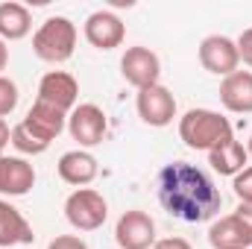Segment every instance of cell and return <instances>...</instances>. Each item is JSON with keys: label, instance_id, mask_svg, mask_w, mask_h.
Masks as SVG:
<instances>
[{"label": "cell", "instance_id": "obj_1", "mask_svg": "<svg viewBox=\"0 0 252 249\" xmlns=\"http://www.w3.org/2000/svg\"><path fill=\"white\" fill-rule=\"evenodd\" d=\"M156 187H158V202L164 205V211L182 223H205L223 205V196L214 187L211 176L188 161L164 164L158 170Z\"/></svg>", "mask_w": 252, "mask_h": 249}, {"label": "cell", "instance_id": "obj_2", "mask_svg": "<svg viewBox=\"0 0 252 249\" xmlns=\"http://www.w3.org/2000/svg\"><path fill=\"white\" fill-rule=\"evenodd\" d=\"M179 138L188 144L190 150H205L211 153L214 147L226 144L232 135L229 118H223L220 112L211 109H190L179 118Z\"/></svg>", "mask_w": 252, "mask_h": 249}, {"label": "cell", "instance_id": "obj_3", "mask_svg": "<svg viewBox=\"0 0 252 249\" xmlns=\"http://www.w3.org/2000/svg\"><path fill=\"white\" fill-rule=\"evenodd\" d=\"M32 50L41 62H50V64H62L73 56L76 50V27L73 21H67L62 15L56 18H47L35 35H32Z\"/></svg>", "mask_w": 252, "mask_h": 249}, {"label": "cell", "instance_id": "obj_4", "mask_svg": "<svg viewBox=\"0 0 252 249\" xmlns=\"http://www.w3.org/2000/svg\"><path fill=\"white\" fill-rule=\"evenodd\" d=\"M64 217L76 232H97L106 217H109V205L103 199L100 190L94 187H76L67 199H64Z\"/></svg>", "mask_w": 252, "mask_h": 249}, {"label": "cell", "instance_id": "obj_5", "mask_svg": "<svg viewBox=\"0 0 252 249\" xmlns=\"http://www.w3.org/2000/svg\"><path fill=\"white\" fill-rule=\"evenodd\" d=\"M67 132L79 147H97V144H103V138L109 132V121L100 106L82 103L67 115Z\"/></svg>", "mask_w": 252, "mask_h": 249}, {"label": "cell", "instance_id": "obj_6", "mask_svg": "<svg viewBox=\"0 0 252 249\" xmlns=\"http://www.w3.org/2000/svg\"><path fill=\"white\" fill-rule=\"evenodd\" d=\"M115 241L121 249H153L156 247V223L147 211H124L115 226Z\"/></svg>", "mask_w": 252, "mask_h": 249}, {"label": "cell", "instance_id": "obj_7", "mask_svg": "<svg viewBox=\"0 0 252 249\" xmlns=\"http://www.w3.org/2000/svg\"><path fill=\"white\" fill-rule=\"evenodd\" d=\"M135 106H138V115L147 126L161 129V126H170L176 118V97L164 85H150V88L138 91Z\"/></svg>", "mask_w": 252, "mask_h": 249}, {"label": "cell", "instance_id": "obj_8", "mask_svg": "<svg viewBox=\"0 0 252 249\" xmlns=\"http://www.w3.org/2000/svg\"><path fill=\"white\" fill-rule=\"evenodd\" d=\"M121 73H124V79L132 88L144 91L150 85H158L161 62L150 47H129L124 53V59H121Z\"/></svg>", "mask_w": 252, "mask_h": 249}, {"label": "cell", "instance_id": "obj_9", "mask_svg": "<svg viewBox=\"0 0 252 249\" xmlns=\"http://www.w3.org/2000/svg\"><path fill=\"white\" fill-rule=\"evenodd\" d=\"M199 62L208 73H217V76H229L238 70L241 64V56H238V44L226 35H208L202 38L199 44Z\"/></svg>", "mask_w": 252, "mask_h": 249}, {"label": "cell", "instance_id": "obj_10", "mask_svg": "<svg viewBox=\"0 0 252 249\" xmlns=\"http://www.w3.org/2000/svg\"><path fill=\"white\" fill-rule=\"evenodd\" d=\"M85 38L97 50H115V47L124 44L126 27L115 12L100 9V12H91L88 15V21H85Z\"/></svg>", "mask_w": 252, "mask_h": 249}, {"label": "cell", "instance_id": "obj_11", "mask_svg": "<svg viewBox=\"0 0 252 249\" xmlns=\"http://www.w3.org/2000/svg\"><path fill=\"white\" fill-rule=\"evenodd\" d=\"M38 100L41 103H50L56 109H62L64 115L76 109V100H79V85L70 73L64 70H50L41 76L38 82Z\"/></svg>", "mask_w": 252, "mask_h": 249}, {"label": "cell", "instance_id": "obj_12", "mask_svg": "<svg viewBox=\"0 0 252 249\" xmlns=\"http://www.w3.org/2000/svg\"><path fill=\"white\" fill-rule=\"evenodd\" d=\"M56 170H59V179L67 182V185H73V187L91 185V182L97 179V173H100L97 158H94L91 153H85V150H70V153H64L62 158H59V164H56Z\"/></svg>", "mask_w": 252, "mask_h": 249}, {"label": "cell", "instance_id": "obj_13", "mask_svg": "<svg viewBox=\"0 0 252 249\" xmlns=\"http://www.w3.org/2000/svg\"><path fill=\"white\" fill-rule=\"evenodd\" d=\"M220 103L235 115H252V70H235L220 82Z\"/></svg>", "mask_w": 252, "mask_h": 249}, {"label": "cell", "instance_id": "obj_14", "mask_svg": "<svg viewBox=\"0 0 252 249\" xmlns=\"http://www.w3.org/2000/svg\"><path fill=\"white\" fill-rule=\"evenodd\" d=\"M35 185V170L30 161L18 158V156H3V167H0V193L9 196H27Z\"/></svg>", "mask_w": 252, "mask_h": 249}, {"label": "cell", "instance_id": "obj_15", "mask_svg": "<svg viewBox=\"0 0 252 249\" xmlns=\"http://www.w3.org/2000/svg\"><path fill=\"white\" fill-rule=\"evenodd\" d=\"M24 124L30 126V129H32L38 138H44L47 144H53V141L59 138V132L67 126V115H64L62 109L50 106V103H41V100H35V103H32V109L27 112Z\"/></svg>", "mask_w": 252, "mask_h": 249}, {"label": "cell", "instance_id": "obj_16", "mask_svg": "<svg viewBox=\"0 0 252 249\" xmlns=\"http://www.w3.org/2000/svg\"><path fill=\"white\" fill-rule=\"evenodd\" d=\"M32 241H35V235H32V226L27 223V217L6 199H0V247H27Z\"/></svg>", "mask_w": 252, "mask_h": 249}, {"label": "cell", "instance_id": "obj_17", "mask_svg": "<svg viewBox=\"0 0 252 249\" xmlns=\"http://www.w3.org/2000/svg\"><path fill=\"white\" fill-rule=\"evenodd\" d=\"M208 244L214 249H250V235L244 229V223L235 214H226L220 220L211 223L208 229Z\"/></svg>", "mask_w": 252, "mask_h": 249}, {"label": "cell", "instance_id": "obj_18", "mask_svg": "<svg viewBox=\"0 0 252 249\" xmlns=\"http://www.w3.org/2000/svg\"><path fill=\"white\" fill-rule=\"evenodd\" d=\"M247 161H250L247 147H244L241 141H235V138H229L226 144H220V147H214V150L208 153V164H211L220 176H238V173L247 167Z\"/></svg>", "mask_w": 252, "mask_h": 249}, {"label": "cell", "instance_id": "obj_19", "mask_svg": "<svg viewBox=\"0 0 252 249\" xmlns=\"http://www.w3.org/2000/svg\"><path fill=\"white\" fill-rule=\"evenodd\" d=\"M32 30V18L30 9L21 3H0V38L3 41H18L24 35H30Z\"/></svg>", "mask_w": 252, "mask_h": 249}, {"label": "cell", "instance_id": "obj_20", "mask_svg": "<svg viewBox=\"0 0 252 249\" xmlns=\"http://www.w3.org/2000/svg\"><path fill=\"white\" fill-rule=\"evenodd\" d=\"M12 147H15L18 153H24V156H41L50 144H47L44 138H38L30 126L21 121V124L12 129Z\"/></svg>", "mask_w": 252, "mask_h": 249}, {"label": "cell", "instance_id": "obj_21", "mask_svg": "<svg viewBox=\"0 0 252 249\" xmlns=\"http://www.w3.org/2000/svg\"><path fill=\"white\" fill-rule=\"evenodd\" d=\"M18 106V85L9 76H0V118L12 115Z\"/></svg>", "mask_w": 252, "mask_h": 249}, {"label": "cell", "instance_id": "obj_22", "mask_svg": "<svg viewBox=\"0 0 252 249\" xmlns=\"http://www.w3.org/2000/svg\"><path fill=\"white\" fill-rule=\"evenodd\" d=\"M235 193L241 202H252V164H247L238 176H235Z\"/></svg>", "mask_w": 252, "mask_h": 249}, {"label": "cell", "instance_id": "obj_23", "mask_svg": "<svg viewBox=\"0 0 252 249\" xmlns=\"http://www.w3.org/2000/svg\"><path fill=\"white\" fill-rule=\"evenodd\" d=\"M47 249H88V247H85V241L76 238V235H59V238L50 241Z\"/></svg>", "mask_w": 252, "mask_h": 249}, {"label": "cell", "instance_id": "obj_24", "mask_svg": "<svg viewBox=\"0 0 252 249\" xmlns=\"http://www.w3.org/2000/svg\"><path fill=\"white\" fill-rule=\"evenodd\" d=\"M235 44H238V56H241V59L252 67V27L241 32V38H238Z\"/></svg>", "mask_w": 252, "mask_h": 249}, {"label": "cell", "instance_id": "obj_25", "mask_svg": "<svg viewBox=\"0 0 252 249\" xmlns=\"http://www.w3.org/2000/svg\"><path fill=\"white\" fill-rule=\"evenodd\" d=\"M235 217L244 223V229H247V235H250V244H252V202H241L238 211H235Z\"/></svg>", "mask_w": 252, "mask_h": 249}, {"label": "cell", "instance_id": "obj_26", "mask_svg": "<svg viewBox=\"0 0 252 249\" xmlns=\"http://www.w3.org/2000/svg\"><path fill=\"white\" fill-rule=\"evenodd\" d=\"M153 249H193V247H190L185 238H164V241H156Z\"/></svg>", "mask_w": 252, "mask_h": 249}, {"label": "cell", "instance_id": "obj_27", "mask_svg": "<svg viewBox=\"0 0 252 249\" xmlns=\"http://www.w3.org/2000/svg\"><path fill=\"white\" fill-rule=\"evenodd\" d=\"M9 144H12V129H9V126H6V121L0 118V156H3V150H6Z\"/></svg>", "mask_w": 252, "mask_h": 249}, {"label": "cell", "instance_id": "obj_28", "mask_svg": "<svg viewBox=\"0 0 252 249\" xmlns=\"http://www.w3.org/2000/svg\"><path fill=\"white\" fill-rule=\"evenodd\" d=\"M6 64H9V47H6V41L0 38V70H6Z\"/></svg>", "mask_w": 252, "mask_h": 249}, {"label": "cell", "instance_id": "obj_29", "mask_svg": "<svg viewBox=\"0 0 252 249\" xmlns=\"http://www.w3.org/2000/svg\"><path fill=\"white\" fill-rule=\"evenodd\" d=\"M247 156L252 158V138H250V144H247Z\"/></svg>", "mask_w": 252, "mask_h": 249}, {"label": "cell", "instance_id": "obj_30", "mask_svg": "<svg viewBox=\"0 0 252 249\" xmlns=\"http://www.w3.org/2000/svg\"><path fill=\"white\" fill-rule=\"evenodd\" d=\"M0 167H3V156H0Z\"/></svg>", "mask_w": 252, "mask_h": 249}]
</instances>
